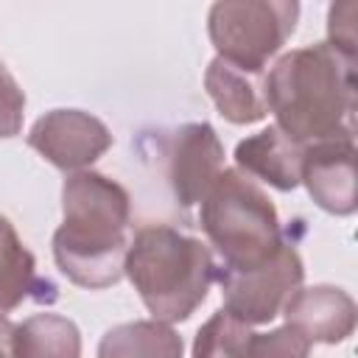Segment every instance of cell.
I'll use <instances>...</instances> for the list:
<instances>
[{"instance_id":"9a60e30c","label":"cell","mask_w":358,"mask_h":358,"mask_svg":"<svg viewBox=\"0 0 358 358\" xmlns=\"http://www.w3.org/2000/svg\"><path fill=\"white\" fill-rule=\"evenodd\" d=\"M11 358H81V333L67 316L34 313L11 324Z\"/></svg>"},{"instance_id":"277c9868","label":"cell","mask_w":358,"mask_h":358,"mask_svg":"<svg viewBox=\"0 0 358 358\" xmlns=\"http://www.w3.org/2000/svg\"><path fill=\"white\" fill-rule=\"evenodd\" d=\"M201 229L221 257L218 268L246 271L285 243L277 207L266 190L238 168H224L201 199Z\"/></svg>"},{"instance_id":"7a4b0ae2","label":"cell","mask_w":358,"mask_h":358,"mask_svg":"<svg viewBox=\"0 0 358 358\" xmlns=\"http://www.w3.org/2000/svg\"><path fill=\"white\" fill-rule=\"evenodd\" d=\"M131 196L98 173L76 171L62 185V227L53 232L59 271L81 288L101 291L123 277L129 252Z\"/></svg>"},{"instance_id":"2e32d148","label":"cell","mask_w":358,"mask_h":358,"mask_svg":"<svg viewBox=\"0 0 358 358\" xmlns=\"http://www.w3.org/2000/svg\"><path fill=\"white\" fill-rule=\"evenodd\" d=\"M252 330L229 310H215L193 338V358H246Z\"/></svg>"},{"instance_id":"ffe728a7","label":"cell","mask_w":358,"mask_h":358,"mask_svg":"<svg viewBox=\"0 0 358 358\" xmlns=\"http://www.w3.org/2000/svg\"><path fill=\"white\" fill-rule=\"evenodd\" d=\"M0 358H11V324L0 319Z\"/></svg>"},{"instance_id":"e0dca14e","label":"cell","mask_w":358,"mask_h":358,"mask_svg":"<svg viewBox=\"0 0 358 358\" xmlns=\"http://www.w3.org/2000/svg\"><path fill=\"white\" fill-rule=\"evenodd\" d=\"M310 341L291 324L274 327L268 333H252L246 358H308Z\"/></svg>"},{"instance_id":"8fae6325","label":"cell","mask_w":358,"mask_h":358,"mask_svg":"<svg viewBox=\"0 0 358 358\" xmlns=\"http://www.w3.org/2000/svg\"><path fill=\"white\" fill-rule=\"evenodd\" d=\"M302 159H305V145L291 140L277 126H266L263 131L235 145L238 171H243L246 176H257L260 182L282 193L302 185Z\"/></svg>"},{"instance_id":"52a82bcc","label":"cell","mask_w":358,"mask_h":358,"mask_svg":"<svg viewBox=\"0 0 358 358\" xmlns=\"http://www.w3.org/2000/svg\"><path fill=\"white\" fill-rule=\"evenodd\" d=\"M112 131L84 109H50L28 131V145L59 171H87L112 148Z\"/></svg>"},{"instance_id":"8992f818","label":"cell","mask_w":358,"mask_h":358,"mask_svg":"<svg viewBox=\"0 0 358 358\" xmlns=\"http://www.w3.org/2000/svg\"><path fill=\"white\" fill-rule=\"evenodd\" d=\"M215 280L221 282L224 310H229L246 324H266L277 319L285 302L302 288L305 263L296 246L285 241L266 263L246 271L218 268Z\"/></svg>"},{"instance_id":"5bb4252c","label":"cell","mask_w":358,"mask_h":358,"mask_svg":"<svg viewBox=\"0 0 358 358\" xmlns=\"http://www.w3.org/2000/svg\"><path fill=\"white\" fill-rule=\"evenodd\" d=\"M182 336L157 319L109 327L98 341V358H182Z\"/></svg>"},{"instance_id":"5b68a950","label":"cell","mask_w":358,"mask_h":358,"mask_svg":"<svg viewBox=\"0 0 358 358\" xmlns=\"http://www.w3.org/2000/svg\"><path fill=\"white\" fill-rule=\"evenodd\" d=\"M299 20L296 0H221L210 6L207 34L218 56L235 67L266 73Z\"/></svg>"},{"instance_id":"4fadbf2b","label":"cell","mask_w":358,"mask_h":358,"mask_svg":"<svg viewBox=\"0 0 358 358\" xmlns=\"http://www.w3.org/2000/svg\"><path fill=\"white\" fill-rule=\"evenodd\" d=\"M56 285L39 277L36 257L22 246L14 224L0 215V319L17 310L25 299L56 302Z\"/></svg>"},{"instance_id":"7c38bea8","label":"cell","mask_w":358,"mask_h":358,"mask_svg":"<svg viewBox=\"0 0 358 358\" xmlns=\"http://www.w3.org/2000/svg\"><path fill=\"white\" fill-rule=\"evenodd\" d=\"M263 81H266V73L235 67V64L224 62L221 56H215L204 73L207 95L213 98L218 112L235 126H249L268 115Z\"/></svg>"},{"instance_id":"6da1fadb","label":"cell","mask_w":358,"mask_h":358,"mask_svg":"<svg viewBox=\"0 0 358 358\" xmlns=\"http://www.w3.org/2000/svg\"><path fill=\"white\" fill-rule=\"evenodd\" d=\"M263 84L274 126L299 145L355 137V59L327 42L282 53Z\"/></svg>"},{"instance_id":"9c48e42d","label":"cell","mask_w":358,"mask_h":358,"mask_svg":"<svg viewBox=\"0 0 358 358\" xmlns=\"http://www.w3.org/2000/svg\"><path fill=\"white\" fill-rule=\"evenodd\" d=\"M302 185L330 215H352L355 193V137H336L305 145Z\"/></svg>"},{"instance_id":"ba28073f","label":"cell","mask_w":358,"mask_h":358,"mask_svg":"<svg viewBox=\"0 0 358 358\" xmlns=\"http://www.w3.org/2000/svg\"><path fill=\"white\" fill-rule=\"evenodd\" d=\"M165 168L176 204H201L224 171V145L215 129L204 120L171 129L165 140Z\"/></svg>"},{"instance_id":"ac0fdd59","label":"cell","mask_w":358,"mask_h":358,"mask_svg":"<svg viewBox=\"0 0 358 358\" xmlns=\"http://www.w3.org/2000/svg\"><path fill=\"white\" fill-rule=\"evenodd\" d=\"M22 115H25V92L0 62V137L3 140L20 134Z\"/></svg>"},{"instance_id":"3957f363","label":"cell","mask_w":358,"mask_h":358,"mask_svg":"<svg viewBox=\"0 0 358 358\" xmlns=\"http://www.w3.org/2000/svg\"><path fill=\"white\" fill-rule=\"evenodd\" d=\"M218 263L210 246L176 227L148 224L134 232L123 274L157 322L173 324L207 299Z\"/></svg>"},{"instance_id":"30bf717a","label":"cell","mask_w":358,"mask_h":358,"mask_svg":"<svg viewBox=\"0 0 358 358\" xmlns=\"http://www.w3.org/2000/svg\"><path fill=\"white\" fill-rule=\"evenodd\" d=\"M285 324L296 327L310 344H341L355 330V302L344 288H299L282 308Z\"/></svg>"},{"instance_id":"d6986e66","label":"cell","mask_w":358,"mask_h":358,"mask_svg":"<svg viewBox=\"0 0 358 358\" xmlns=\"http://www.w3.org/2000/svg\"><path fill=\"white\" fill-rule=\"evenodd\" d=\"M355 3H333L327 11V45L355 59Z\"/></svg>"}]
</instances>
